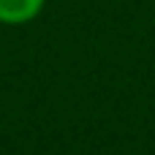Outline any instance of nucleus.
<instances>
[{
    "label": "nucleus",
    "instance_id": "f257e3e1",
    "mask_svg": "<svg viewBox=\"0 0 155 155\" xmlns=\"http://www.w3.org/2000/svg\"><path fill=\"white\" fill-rule=\"evenodd\" d=\"M46 0H0V22L3 25H25L33 22L44 11Z\"/></svg>",
    "mask_w": 155,
    "mask_h": 155
}]
</instances>
